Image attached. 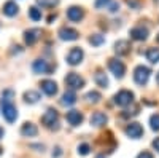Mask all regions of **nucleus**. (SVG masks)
Listing matches in <instances>:
<instances>
[{"mask_svg": "<svg viewBox=\"0 0 159 158\" xmlns=\"http://www.w3.org/2000/svg\"><path fill=\"white\" fill-rule=\"evenodd\" d=\"M2 113L8 123H13L18 118V110L15 104L11 102V99H2Z\"/></svg>", "mask_w": 159, "mask_h": 158, "instance_id": "f257e3e1", "label": "nucleus"}, {"mask_svg": "<svg viewBox=\"0 0 159 158\" xmlns=\"http://www.w3.org/2000/svg\"><path fill=\"white\" fill-rule=\"evenodd\" d=\"M113 99H115V104H118L119 107H126V105L132 104V101H134V93L127 89H121L115 94Z\"/></svg>", "mask_w": 159, "mask_h": 158, "instance_id": "f03ea898", "label": "nucleus"}, {"mask_svg": "<svg viewBox=\"0 0 159 158\" xmlns=\"http://www.w3.org/2000/svg\"><path fill=\"white\" fill-rule=\"evenodd\" d=\"M151 70L145 65H139V67L134 70V80L137 85H147L148 83V78H150Z\"/></svg>", "mask_w": 159, "mask_h": 158, "instance_id": "7ed1b4c3", "label": "nucleus"}, {"mask_svg": "<svg viewBox=\"0 0 159 158\" xmlns=\"http://www.w3.org/2000/svg\"><path fill=\"white\" fill-rule=\"evenodd\" d=\"M65 83H67V86L73 91V89H81L84 86V80L83 77H80L78 74L75 72H70L67 74V77H65Z\"/></svg>", "mask_w": 159, "mask_h": 158, "instance_id": "20e7f679", "label": "nucleus"}, {"mask_svg": "<svg viewBox=\"0 0 159 158\" xmlns=\"http://www.w3.org/2000/svg\"><path fill=\"white\" fill-rule=\"evenodd\" d=\"M108 69L111 70V74L116 78H123L124 74H126V65L123 64V61H119V59H110L108 61Z\"/></svg>", "mask_w": 159, "mask_h": 158, "instance_id": "39448f33", "label": "nucleus"}, {"mask_svg": "<svg viewBox=\"0 0 159 158\" xmlns=\"http://www.w3.org/2000/svg\"><path fill=\"white\" fill-rule=\"evenodd\" d=\"M57 118H59V115L54 109H48L45 112V115L42 117V123L46 128H54V125H57Z\"/></svg>", "mask_w": 159, "mask_h": 158, "instance_id": "423d86ee", "label": "nucleus"}, {"mask_svg": "<svg viewBox=\"0 0 159 158\" xmlns=\"http://www.w3.org/2000/svg\"><path fill=\"white\" fill-rule=\"evenodd\" d=\"M83 56H84V53H83L81 48H72L67 55V62L70 65H78L83 61Z\"/></svg>", "mask_w": 159, "mask_h": 158, "instance_id": "0eeeda50", "label": "nucleus"}, {"mask_svg": "<svg viewBox=\"0 0 159 158\" xmlns=\"http://www.w3.org/2000/svg\"><path fill=\"white\" fill-rule=\"evenodd\" d=\"M126 134L130 139H140L142 134H143V128H142L140 123H129L127 128H126Z\"/></svg>", "mask_w": 159, "mask_h": 158, "instance_id": "6e6552de", "label": "nucleus"}, {"mask_svg": "<svg viewBox=\"0 0 159 158\" xmlns=\"http://www.w3.org/2000/svg\"><path fill=\"white\" fill-rule=\"evenodd\" d=\"M78 37H80V34L75 29H70V27H62L59 31V38L61 40H65V42H73Z\"/></svg>", "mask_w": 159, "mask_h": 158, "instance_id": "1a4fd4ad", "label": "nucleus"}, {"mask_svg": "<svg viewBox=\"0 0 159 158\" xmlns=\"http://www.w3.org/2000/svg\"><path fill=\"white\" fill-rule=\"evenodd\" d=\"M130 38H134V40H147L148 38V29L143 27V26H137V27L130 29Z\"/></svg>", "mask_w": 159, "mask_h": 158, "instance_id": "9d476101", "label": "nucleus"}, {"mask_svg": "<svg viewBox=\"0 0 159 158\" xmlns=\"http://www.w3.org/2000/svg\"><path fill=\"white\" fill-rule=\"evenodd\" d=\"M40 86H42L43 93L48 94V96H54L57 93V83L52 82V80H43L42 83H40Z\"/></svg>", "mask_w": 159, "mask_h": 158, "instance_id": "9b49d317", "label": "nucleus"}, {"mask_svg": "<svg viewBox=\"0 0 159 158\" xmlns=\"http://www.w3.org/2000/svg\"><path fill=\"white\" fill-rule=\"evenodd\" d=\"M84 16V11L83 8H80V7H70L67 10V18L73 22H78V21H81Z\"/></svg>", "mask_w": 159, "mask_h": 158, "instance_id": "f8f14e48", "label": "nucleus"}, {"mask_svg": "<svg viewBox=\"0 0 159 158\" xmlns=\"http://www.w3.org/2000/svg\"><path fill=\"white\" fill-rule=\"evenodd\" d=\"M32 69H34L35 74H49L51 72V65L46 61H43V59H37V61H34Z\"/></svg>", "mask_w": 159, "mask_h": 158, "instance_id": "ddd939ff", "label": "nucleus"}, {"mask_svg": "<svg viewBox=\"0 0 159 158\" xmlns=\"http://www.w3.org/2000/svg\"><path fill=\"white\" fill-rule=\"evenodd\" d=\"M40 35H42V31L40 29H29V31L24 32V40L27 45H34L40 38Z\"/></svg>", "mask_w": 159, "mask_h": 158, "instance_id": "4468645a", "label": "nucleus"}, {"mask_svg": "<svg viewBox=\"0 0 159 158\" xmlns=\"http://www.w3.org/2000/svg\"><path fill=\"white\" fill-rule=\"evenodd\" d=\"M107 122H108V118H107V115H105L103 112H94L91 115V125L96 126V128L103 126Z\"/></svg>", "mask_w": 159, "mask_h": 158, "instance_id": "2eb2a0df", "label": "nucleus"}, {"mask_svg": "<svg viewBox=\"0 0 159 158\" xmlns=\"http://www.w3.org/2000/svg\"><path fill=\"white\" fill-rule=\"evenodd\" d=\"M65 117H67V122L72 126H78V125H81V122H83V113L80 110H70V112H67Z\"/></svg>", "mask_w": 159, "mask_h": 158, "instance_id": "dca6fc26", "label": "nucleus"}, {"mask_svg": "<svg viewBox=\"0 0 159 158\" xmlns=\"http://www.w3.org/2000/svg\"><path fill=\"white\" fill-rule=\"evenodd\" d=\"M130 51V43L127 40H118L115 43V53L118 56H124Z\"/></svg>", "mask_w": 159, "mask_h": 158, "instance_id": "f3484780", "label": "nucleus"}, {"mask_svg": "<svg viewBox=\"0 0 159 158\" xmlns=\"http://www.w3.org/2000/svg\"><path fill=\"white\" fill-rule=\"evenodd\" d=\"M21 134L25 136V137H34L38 134V129L34 123H24L22 128H21Z\"/></svg>", "mask_w": 159, "mask_h": 158, "instance_id": "a211bd4d", "label": "nucleus"}, {"mask_svg": "<svg viewBox=\"0 0 159 158\" xmlns=\"http://www.w3.org/2000/svg\"><path fill=\"white\" fill-rule=\"evenodd\" d=\"M61 102H62L64 105H73V104L76 102V94H75V91H72V89L65 91V93L62 94Z\"/></svg>", "mask_w": 159, "mask_h": 158, "instance_id": "6ab92c4d", "label": "nucleus"}, {"mask_svg": "<svg viewBox=\"0 0 159 158\" xmlns=\"http://www.w3.org/2000/svg\"><path fill=\"white\" fill-rule=\"evenodd\" d=\"M18 10H19V7L15 3V2H7L5 5H3V15H7V16H15V15H18Z\"/></svg>", "mask_w": 159, "mask_h": 158, "instance_id": "aec40b11", "label": "nucleus"}, {"mask_svg": "<svg viewBox=\"0 0 159 158\" xmlns=\"http://www.w3.org/2000/svg\"><path fill=\"white\" fill-rule=\"evenodd\" d=\"M94 80H96V83H97L100 88H108V78H107V75H105L102 70H97V72H96Z\"/></svg>", "mask_w": 159, "mask_h": 158, "instance_id": "412c9836", "label": "nucleus"}, {"mask_svg": "<svg viewBox=\"0 0 159 158\" xmlns=\"http://www.w3.org/2000/svg\"><path fill=\"white\" fill-rule=\"evenodd\" d=\"M38 99H40V93H38V91L29 89V91H25V93H24V101L29 102V104H35V102H38Z\"/></svg>", "mask_w": 159, "mask_h": 158, "instance_id": "4be33fe9", "label": "nucleus"}, {"mask_svg": "<svg viewBox=\"0 0 159 158\" xmlns=\"http://www.w3.org/2000/svg\"><path fill=\"white\" fill-rule=\"evenodd\" d=\"M147 59H148L151 64L159 62V48H150V50L147 51Z\"/></svg>", "mask_w": 159, "mask_h": 158, "instance_id": "5701e85b", "label": "nucleus"}, {"mask_svg": "<svg viewBox=\"0 0 159 158\" xmlns=\"http://www.w3.org/2000/svg\"><path fill=\"white\" fill-rule=\"evenodd\" d=\"M29 16H30L32 21H40L42 19V10H38L37 7L29 8Z\"/></svg>", "mask_w": 159, "mask_h": 158, "instance_id": "b1692460", "label": "nucleus"}, {"mask_svg": "<svg viewBox=\"0 0 159 158\" xmlns=\"http://www.w3.org/2000/svg\"><path fill=\"white\" fill-rule=\"evenodd\" d=\"M103 42H105V38H103V35H100V34H96V35L89 37V43L94 45V46H99V45H102Z\"/></svg>", "mask_w": 159, "mask_h": 158, "instance_id": "393cba45", "label": "nucleus"}, {"mask_svg": "<svg viewBox=\"0 0 159 158\" xmlns=\"http://www.w3.org/2000/svg\"><path fill=\"white\" fill-rule=\"evenodd\" d=\"M150 126L153 131H159V113H154L150 117Z\"/></svg>", "mask_w": 159, "mask_h": 158, "instance_id": "a878e982", "label": "nucleus"}, {"mask_svg": "<svg viewBox=\"0 0 159 158\" xmlns=\"http://www.w3.org/2000/svg\"><path fill=\"white\" fill-rule=\"evenodd\" d=\"M38 5H42L43 8H51V7H56L59 3V0H37Z\"/></svg>", "mask_w": 159, "mask_h": 158, "instance_id": "bb28decb", "label": "nucleus"}, {"mask_svg": "<svg viewBox=\"0 0 159 158\" xmlns=\"http://www.w3.org/2000/svg\"><path fill=\"white\" fill-rule=\"evenodd\" d=\"M86 99L89 101V102H99L100 101V94L97 93V91H89V93L86 94Z\"/></svg>", "mask_w": 159, "mask_h": 158, "instance_id": "cd10ccee", "label": "nucleus"}, {"mask_svg": "<svg viewBox=\"0 0 159 158\" xmlns=\"http://www.w3.org/2000/svg\"><path fill=\"white\" fill-rule=\"evenodd\" d=\"M89 150H91V147L88 146V144H80L78 146V153L80 155H88Z\"/></svg>", "mask_w": 159, "mask_h": 158, "instance_id": "c85d7f7f", "label": "nucleus"}, {"mask_svg": "<svg viewBox=\"0 0 159 158\" xmlns=\"http://www.w3.org/2000/svg\"><path fill=\"white\" fill-rule=\"evenodd\" d=\"M110 3V0H96V8H103L105 5H108Z\"/></svg>", "mask_w": 159, "mask_h": 158, "instance_id": "c756f323", "label": "nucleus"}, {"mask_svg": "<svg viewBox=\"0 0 159 158\" xmlns=\"http://www.w3.org/2000/svg\"><path fill=\"white\" fill-rule=\"evenodd\" d=\"M137 158H153V155H151L150 152H142Z\"/></svg>", "mask_w": 159, "mask_h": 158, "instance_id": "7c9ffc66", "label": "nucleus"}, {"mask_svg": "<svg viewBox=\"0 0 159 158\" xmlns=\"http://www.w3.org/2000/svg\"><path fill=\"white\" fill-rule=\"evenodd\" d=\"M118 8H119V5H118L116 2H113V3L110 5V11H113V13H115V11H118Z\"/></svg>", "mask_w": 159, "mask_h": 158, "instance_id": "2f4dec72", "label": "nucleus"}, {"mask_svg": "<svg viewBox=\"0 0 159 158\" xmlns=\"http://www.w3.org/2000/svg\"><path fill=\"white\" fill-rule=\"evenodd\" d=\"M153 147H154V150L159 152V137H156V139L153 141Z\"/></svg>", "mask_w": 159, "mask_h": 158, "instance_id": "473e14b6", "label": "nucleus"}, {"mask_svg": "<svg viewBox=\"0 0 159 158\" xmlns=\"http://www.w3.org/2000/svg\"><path fill=\"white\" fill-rule=\"evenodd\" d=\"M54 150H56V152H52V156H54V158H57V156H61V155H62V152H61V149H59V147H56Z\"/></svg>", "mask_w": 159, "mask_h": 158, "instance_id": "72a5a7b5", "label": "nucleus"}, {"mask_svg": "<svg viewBox=\"0 0 159 158\" xmlns=\"http://www.w3.org/2000/svg\"><path fill=\"white\" fill-rule=\"evenodd\" d=\"M127 5H129V7H137L139 3L135 2V0H127Z\"/></svg>", "mask_w": 159, "mask_h": 158, "instance_id": "f704fd0d", "label": "nucleus"}, {"mask_svg": "<svg viewBox=\"0 0 159 158\" xmlns=\"http://www.w3.org/2000/svg\"><path fill=\"white\" fill-rule=\"evenodd\" d=\"M2 137H3V129L0 128V139H2Z\"/></svg>", "mask_w": 159, "mask_h": 158, "instance_id": "c9c22d12", "label": "nucleus"}, {"mask_svg": "<svg viewBox=\"0 0 159 158\" xmlns=\"http://www.w3.org/2000/svg\"><path fill=\"white\" fill-rule=\"evenodd\" d=\"M156 82H157V85H159V74H157V77H156Z\"/></svg>", "mask_w": 159, "mask_h": 158, "instance_id": "e433bc0d", "label": "nucleus"}, {"mask_svg": "<svg viewBox=\"0 0 159 158\" xmlns=\"http://www.w3.org/2000/svg\"><path fill=\"white\" fill-rule=\"evenodd\" d=\"M97 158H105V156H103V155H99V156H97Z\"/></svg>", "mask_w": 159, "mask_h": 158, "instance_id": "4c0bfd02", "label": "nucleus"}, {"mask_svg": "<svg viewBox=\"0 0 159 158\" xmlns=\"http://www.w3.org/2000/svg\"><path fill=\"white\" fill-rule=\"evenodd\" d=\"M0 155H2V149H0Z\"/></svg>", "mask_w": 159, "mask_h": 158, "instance_id": "58836bf2", "label": "nucleus"}, {"mask_svg": "<svg viewBox=\"0 0 159 158\" xmlns=\"http://www.w3.org/2000/svg\"><path fill=\"white\" fill-rule=\"evenodd\" d=\"M157 42H159V35H157Z\"/></svg>", "mask_w": 159, "mask_h": 158, "instance_id": "ea45409f", "label": "nucleus"}]
</instances>
